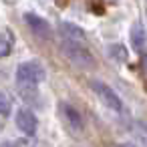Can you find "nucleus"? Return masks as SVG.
Masks as SVG:
<instances>
[{"label": "nucleus", "mask_w": 147, "mask_h": 147, "mask_svg": "<svg viewBox=\"0 0 147 147\" xmlns=\"http://www.w3.org/2000/svg\"><path fill=\"white\" fill-rule=\"evenodd\" d=\"M45 79H47V69L36 59L26 61V63H22L16 69V83H18V87H36Z\"/></svg>", "instance_id": "obj_1"}, {"label": "nucleus", "mask_w": 147, "mask_h": 147, "mask_svg": "<svg viewBox=\"0 0 147 147\" xmlns=\"http://www.w3.org/2000/svg\"><path fill=\"white\" fill-rule=\"evenodd\" d=\"M61 53L75 65L81 69H93L95 67V57L89 53L87 47H83L81 42H71V40H61Z\"/></svg>", "instance_id": "obj_2"}, {"label": "nucleus", "mask_w": 147, "mask_h": 147, "mask_svg": "<svg viewBox=\"0 0 147 147\" xmlns=\"http://www.w3.org/2000/svg\"><path fill=\"white\" fill-rule=\"evenodd\" d=\"M57 109H59V119L63 121L65 129H67L71 135H81V133H83V127H85L81 113H79L73 105H69V103H59Z\"/></svg>", "instance_id": "obj_3"}, {"label": "nucleus", "mask_w": 147, "mask_h": 147, "mask_svg": "<svg viewBox=\"0 0 147 147\" xmlns=\"http://www.w3.org/2000/svg\"><path fill=\"white\" fill-rule=\"evenodd\" d=\"M91 89L95 91V95L99 97V101L107 107V109H111V111H123V103H121V99H119V95L107 85V83H103V81H99V79H91Z\"/></svg>", "instance_id": "obj_4"}, {"label": "nucleus", "mask_w": 147, "mask_h": 147, "mask_svg": "<svg viewBox=\"0 0 147 147\" xmlns=\"http://www.w3.org/2000/svg\"><path fill=\"white\" fill-rule=\"evenodd\" d=\"M24 22L28 24V28H30L38 38H47V40L53 38V26L49 24L47 18L38 16L36 12H24Z\"/></svg>", "instance_id": "obj_5"}, {"label": "nucleus", "mask_w": 147, "mask_h": 147, "mask_svg": "<svg viewBox=\"0 0 147 147\" xmlns=\"http://www.w3.org/2000/svg\"><path fill=\"white\" fill-rule=\"evenodd\" d=\"M16 127L24 133V135H34L36 133V127H38V119L34 115L32 109L28 107H22L16 111Z\"/></svg>", "instance_id": "obj_6"}, {"label": "nucleus", "mask_w": 147, "mask_h": 147, "mask_svg": "<svg viewBox=\"0 0 147 147\" xmlns=\"http://www.w3.org/2000/svg\"><path fill=\"white\" fill-rule=\"evenodd\" d=\"M59 32L63 36V40H71V42H85L87 36H85V30L79 26V24H73V22H61L59 24Z\"/></svg>", "instance_id": "obj_7"}, {"label": "nucleus", "mask_w": 147, "mask_h": 147, "mask_svg": "<svg viewBox=\"0 0 147 147\" xmlns=\"http://www.w3.org/2000/svg\"><path fill=\"white\" fill-rule=\"evenodd\" d=\"M129 36H131V45H133V49H135L137 53H141L143 47H145V38H147V36H145V28H143V24H141V22H133Z\"/></svg>", "instance_id": "obj_8"}, {"label": "nucleus", "mask_w": 147, "mask_h": 147, "mask_svg": "<svg viewBox=\"0 0 147 147\" xmlns=\"http://www.w3.org/2000/svg\"><path fill=\"white\" fill-rule=\"evenodd\" d=\"M107 57H109L111 61H115V63L123 65V63H127V61H129V51H127V47H125V45L115 42V45H109V47H107Z\"/></svg>", "instance_id": "obj_9"}, {"label": "nucleus", "mask_w": 147, "mask_h": 147, "mask_svg": "<svg viewBox=\"0 0 147 147\" xmlns=\"http://www.w3.org/2000/svg\"><path fill=\"white\" fill-rule=\"evenodd\" d=\"M14 47V34L8 30V28H2V32H0V57H8L10 51Z\"/></svg>", "instance_id": "obj_10"}, {"label": "nucleus", "mask_w": 147, "mask_h": 147, "mask_svg": "<svg viewBox=\"0 0 147 147\" xmlns=\"http://www.w3.org/2000/svg\"><path fill=\"white\" fill-rule=\"evenodd\" d=\"M18 91H20V97H22L24 101H32V99L38 97L36 87H18Z\"/></svg>", "instance_id": "obj_11"}, {"label": "nucleus", "mask_w": 147, "mask_h": 147, "mask_svg": "<svg viewBox=\"0 0 147 147\" xmlns=\"http://www.w3.org/2000/svg\"><path fill=\"white\" fill-rule=\"evenodd\" d=\"M10 109H12V107H10V99L2 93V95H0V113H2V117H4V119L10 115Z\"/></svg>", "instance_id": "obj_12"}, {"label": "nucleus", "mask_w": 147, "mask_h": 147, "mask_svg": "<svg viewBox=\"0 0 147 147\" xmlns=\"http://www.w3.org/2000/svg\"><path fill=\"white\" fill-rule=\"evenodd\" d=\"M121 147H135L133 143H121Z\"/></svg>", "instance_id": "obj_13"}]
</instances>
